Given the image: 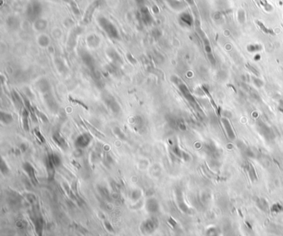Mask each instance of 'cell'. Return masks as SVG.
I'll return each instance as SVG.
<instances>
[{
    "mask_svg": "<svg viewBox=\"0 0 283 236\" xmlns=\"http://www.w3.org/2000/svg\"><path fill=\"white\" fill-rule=\"evenodd\" d=\"M139 14H140V19L144 24H145V25H150L151 24L152 22H153V18H152L151 14L150 13L147 7H141Z\"/></svg>",
    "mask_w": 283,
    "mask_h": 236,
    "instance_id": "9",
    "label": "cell"
},
{
    "mask_svg": "<svg viewBox=\"0 0 283 236\" xmlns=\"http://www.w3.org/2000/svg\"><path fill=\"white\" fill-rule=\"evenodd\" d=\"M99 191H100V193L101 194L102 196H104L106 199H109L110 198V193L108 190L105 187H100L99 188Z\"/></svg>",
    "mask_w": 283,
    "mask_h": 236,
    "instance_id": "33",
    "label": "cell"
},
{
    "mask_svg": "<svg viewBox=\"0 0 283 236\" xmlns=\"http://www.w3.org/2000/svg\"><path fill=\"white\" fill-rule=\"evenodd\" d=\"M87 43L90 48H97V46L100 45V39L96 34H90L87 37Z\"/></svg>",
    "mask_w": 283,
    "mask_h": 236,
    "instance_id": "18",
    "label": "cell"
},
{
    "mask_svg": "<svg viewBox=\"0 0 283 236\" xmlns=\"http://www.w3.org/2000/svg\"><path fill=\"white\" fill-rule=\"evenodd\" d=\"M81 60L84 62V64L87 65V67L90 70H93L94 67H95V60H94L93 56L90 55L89 52H86V51H81Z\"/></svg>",
    "mask_w": 283,
    "mask_h": 236,
    "instance_id": "10",
    "label": "cell"
},
{
    "mask_svg": "<svg viewBox=\"0 0 283 236\" xmlns=\"http://www.w3.org/2000/svg\"><path fill=\"white\" fill-rule=\"evenodd\" d=\"M34 133H35L37 138L39 139V141H40V142H45V139H44V138H43V136L42 135V133L39 132V130L38 129H36L34 130Z\"/></svg>",
    "mask_w": 283,
    "mask_h": 236,
    "instance_id": "35",
    "label": "cell"
},
{
    "mask_svg": "<svg viewBox=\"0 0 283 236\" xmlns=\"http://www.w3.org/2000/svg\"><path fill=\"white\" fill-rule=\"evenodd\" d=\"M49 38L45 35H42L38 37V44L42 47H46V46H48L49 45Z\"/></svg>",
    "mask_w": 283,
    "mask_h": 236,
    "instance_id": "23",
    "label": "cell"
},
{
    "mask_svg": "<svg viewBox=\"0 0 283 236\" xmlns=\"http://www.w3.org/2000/svg\"><path fill=\"white\" fill-rule=\"evenodd\" d=\"M36 88L42 94H44L46 93H48V92L51 91V85L49 83V81L47 79H45V78H42L39 81H37Z\"/></svg>",
    "mask_w": 283,
    "mask_h": 236,
    "instance_id": "7",
    "label": "cell"
},
{
    "mask_svg": "<svg viewBox=\"0 0 283 236\" xmlns=\"http://www.w3.org/2000/svg\"><path fill=\"white\" fill-rule=\"evenodd\" d=\"M43 95V100H44V102H45L46 105L48 106V110L52 112V113H57L59 110V107H58V104L57 103V101L55 100L54 96H53V94L51 93V91L50 92H48V93H46V94H42Z\"/></svg>",
    "mask_w": 283,
    "mask_h": 236,
    "instance_id": "6",
    "label": "cell"
},
{
    "mask_svg": "<svg viewBox=\"0 0 283 236\" xmlns=\"http://www.w3.org/2000/svg\"><path fill=\"white\" fill-rule=\"evenodd\" d=\"M248 68H249V70H250V71H252V72H253L254 74H256V75H258V72H257V70H255L254 68L252 67L251 65H249V66H248Z\"/></svg>",
    "mask_w": 283,
    "mask_h": 236,
    "instance_id": "40",
    "label": "cell"
},
{
    "mask_svg": "<svg viewBox=\"0 0 283 236\" xmlns=\"http://www.w3.org/2000/svg\"><path fill=\"white\" fill-rule=\"evenodd\" d=\"M246 169L248 170V174H249V176H250V177H251L252 180V181L257 180V174H256V171H255L253 167H252L250 163H248V165H247Z\"/></svg>",
    "mask_w": 283,
    "mask_h": 236,
    "instance_id": "24",
    "label": "cell"
},
{
    "mask_svg": "<svg viewBox=\"0 0 283 236\" xmlns=\"http://www.w3.org/2000/svg\"><path fill=\"white\" fill-rule=\"evenodd\" d=\"M23 170L25 171L26 173L28 174V177L30 178V180H31V181H32V183L34 185L38 184V180H37V177H36L35 169H34V167H33L29 162H25V163H23Z\"/></svg>",
    "mask_w": 283,
    "mask_h": 236,
    "instance_id": "12",
    "label": "cell"
},
{
    "mask_svg": "<svg viewBox=\"0 0 283 236\" xmlns=\"http://www.w3.org/2000/svg\"><path fill=\"white\" fill-rule=\"evenodd\" d=\"M206 236H218V231L215 228H211L207 231Z\"/></svg>",
    "mask_w": 283,
    "mask_h": 236,
    "instance_id": "34",
    "label": "cell"
},
{
    "mask_svg": "<svg viewBox=\"0 0 283 236\" xmlns=\"http://www.w3.org/2000/svg\"><path fill=\"white\" fill-rule=\"evenodd\" d=\"M238 20L240 23H244L246 20V14H245L244 10L240 9L238 13Z\"/></svg>",
    "mask_w": 283,
    "mask_h": 236,
    "instance_id": "29",
    "label": "cell"
},
{
    "mask_svg": "<svg viewBox=\"0 0 283 236\" xmlns=\"http://www.w3.org/2000/svg\"><path fill=\"white\" fill-rule=\"evenodd\" d=\"M221 121H222V125L225 128L226 133H227V134L229 136V138L230 139H232V140H233V139L236 138V135H235L234 131H233L232 128L231 123L229 122V120H228L227 118H222Z\"/></svg>",
    "mask_w": 283,
    "mask_h": 236,
    "instance_id": "16",
    "label": "cell"
},
{
    "mask_svg": "<svg viewBox=\"0 0 283 236\" xmlns=\"http://www.w3.org/2000/svg\"><path fill=\"white\" fill-rule=\"evenodd\" d=\"M271 211L274 212V213H279L283 211V205L280 203L274 204L273 206L271 208Z\"/></svg>",
    "mask_w": 283,
    "mask_h": 236,
    "instance_id": "28",
    "label": "cell"
},
{
    "mask_svg": "<svg viewBox=\"0 0 283 236\" xmlns=\"http://www.w3.org/2000/svg\"><path fill=\"white\" fill-rule=\"evenodd\" d=\"M152 35L154 36L155 38H158V37H160L161 35L160 31L157 28H155V29L153 30V32H152Z\"/></svg>",
    "mask_w": 283,
    "mask_h": 236,
    "instance_id": "37",
    "label": "cell"
},
{
    "mask_svg": "<svg viewBox=\"0 0 283 236\" xmlns=\"http://www.w3.org/2000/svg\"><path fill=\"white\" fill-rule=\"evenodd\" d=\"M0 169H1V171H2V173L3 174H7L8 172V166L7 164L4 162L3 159L1 160V164H0Z\"/></svg>",
    "mask_w": 283,
    "mask_h": 236,
    "instance_id": "32",
    "label": "cell"
},
{
    "mask_svg": "<svg viewBox=\"0 0 283 236\" xmlns=\"http://www.w3.org/2000/svg\"><path fill=\"white\" fill-rule=\"evenodd\" d=\"M106 54L108 56L110 60L111 61V63L116 65H120L123 64V60L121 56L119 55V53L116 52L115 49L109 48L106 51Z\"/></svg>",
    "mask_w": 283,
    "mask_h": 236,
    "instance_id": "8",
    "label": "cell"
},
{
    "mask_svg": "<svg viewBox=\"0 0 283 236\" xmlns=\"http://www.w3.org/2000/svg\"><path fill=\"white\" fill-rule=\"evenodd\" d=\"M279 110L281 111V113H283V100H281L279 104Z\"/></svg>",
    "mask_w": 283,
    "mask_h": 236,
    "instance_id": "41",
    "label": "cell"
},
{
    "mask_svg": "<svg viewBox=\"0 0 283 236\" xmlns=\"http://www.w3.org/2000/svg\"><path fill=\"white\" fill-rule=\"evenodd\" d=\"M98 24L100 27V28L106 33L109 37L112 39L118 40L120 39V33L116 27L113 24L108 18L105 17H100L98 18Z\"/></svg>",
    "mask_w": 283,
    "mask_h": 236,
    "instance_id": "1",
    "label": "cell"
},
{
    "mask_svg": "<svg viewBox=\"0 0 283 236\" xmlns=\"http://www.w3.org/2000/svg\"><path fill=\"white\" fill-rule=\"evenodd\" d=\"M262 49V46L258 44H252V45L248 46V51L249 52H260Z\"/></svg>",
    "mask_w": 283,
    "mask_h": 236,
    "instance_id": "27",
    "label": "cell"
},
{
    "mask_svg": "<svg viewBox=\"0 0 283 236\" xmlns=\"http://www.w3.org/2000/svg\"><path fill=\"white\" fill-rule=\"evenodd\" d=\"M257 206L260 207L261 209H262V210H265V211H266V210H268V208H269V207H268V204H267V202L266 201V200H264L263 198H260V199H258L257 201Z\"/></svg>",
    "mask_w": 283,
    "mask_h": 236,
    "instance_id": "26",
    "label": "cell"
},
{
    "mask_svg": "<svg viewBox=\"0 0 283 236\" xmlns=\"http://www.w3.org/2000/svg\"><path fill=\"white\" fill-rule=\"evenodd\" d=\"M179 22L185 27H191L193 24V18L192 15L188 12H183L179 16Z\"/></svg>",
    "mask_w": 283,
    "mask_h": 236,
    "instance_id": "14",
    "label": "cell"
},
{
    "mask_svg": "<svg viewBox=\"0 0 283 236\" xmlns=\"http://www.w3.org/2000/svg\"><path fill=\"white\" fill-rule=\"evenodd\" d=\"M185 1L189 3H193V0H185Z\"/></svg>",
    "mask_w": 283,
    "mask_h": 236,
    "instance_id": "42",
    "label": "cell"
},
{
    "mask_svg": "<svg viewBox=\"0 0 283 236\" xmlns=\"http://www.w3.org/2000/svg\"><path fill=\"white\" fill-rule=\"evenodd\" d=\"M91 140H92V138L89 133H81L76 139L74 144L77 148H86L90 145Z\"/></svg>",
    "mask_w": 283,
    "mask_h": 236,
    "instance_id": "4",
    "label": "cell"
},
{
    "mask_svg": "<svg viewBox=\"0 0 283 236\" xmlns=\"http://www.w3.org/2000/svg\"><path fill=\"white\" fill-rule=\"evenodd\" d=\"M12 97H13V102H14V104H16V106H20L19 104H22L21 99H20L19 95L17 94L15 91H13V92H12Z\"/></svg>",
    "mask_w": 283,
    "mask_h": 236,
    "instance_id": "30",
    "label": "cell"
},
{
    "mask_svg": "<svg viewBox=\"0 0 283 236\" xmlns=\"http://www.w3.org/2000/svg\"><path fill=\"white\" fill-rule=\"evenodd\" d=\"M100 5V0H97V1H95L94 3H92L90 4L89 8H87V11H86V14H85V17H84V23H88V22H90V19H91V17L93 15L94 12L96 11L98 7Z\"/></svg>",
    "mask_w": 283,
    "mask_h": 236,
    "instance_id": "11",
    "label": "cell"
},
{
    "mask_svg": "<svg viewBox=\"0 0 283 236\" xmlns=\"http://www.w3.org/2000/svg\"><path fill=\"white\" fill-rule=\"evenodd\" d=\"M47 22L44 21V20H38V21H36L35 23V27L37 30H39V31H42V30H44L47 27Z\"/></svg>",
    "mask_w": 283,
    "mask_h": 236,
    "instance_id": "25",
    "label": "cell"
},
{
    "mask_svg": "<svg viewBox=\"0 0 283 236\" xmlns=\"http://www.w3.org/2000/svg\"><path fill=\"white\" fill-rule=\"evenodd\" d=\"M130 124H131L132 128H133L136 132H139V133H140V131H141L142 129L144 128L145 122H144V120L142 119V117L135 116L133 117V118H131Z\"/></svg>",
    "mask_w": 283,
    "mask_h": 236,
    "instance_id": "13",
    "label": "cell"
},
{
    "mask_svg": "<svg viewBox=\"0 0 283 236\" xmlns=\"http://www.w3.org/2000/svg\"><path fill=\"white\" fill-rule=\"evenodd\" d=\"M42 12V7L41 3L38 0H32L26 9V14L29 20L36 21L39 18Z\"/></svg>",
    "mask_w": 283,
    "mask_h": 236,
    "instance_id": "2",
    "label": "cell"
},
{
    "mask_svg": "<svg viewBox=\"0 0 283 236\" xmlns=\"http://www.w3.org/2000/svg\"><path fill=\"white\" fill-rule=\"evenodd\" d=\"M145 207H146V210H148L149 212L150 213H155L159 210L160 206L158 201H156V199L154 198H150L146 201L145 203Z\"/></svg>",
    "mask_w": 283,
    "mask_h": 236,
    "instance_id": "15",
    "label": "cell"
},
{
    "mask_svg": "<svg viewBox=\"0 0 283 236\" xmlns=\"http://www.w3.org/2000/svg\"><path fill=\"white\" fill-rule=\"evenodd\" d=\"M0 121H1V123H3V124H6V125L11 124L13 121V115L9 113L1 111L0 112Z\"/></svg>",
    "mask_w": 283,
    "mask_h": 236,
    "instance_id": "19",
    "label": "cell"
},
{
    "mask_svg": "<svg viewBox=\"0 0 283 236\" xmlns=\"http://www.w3.org/2000/svg\"><path fill=\"white\" fill-rule=\"evenodd\" d=\"M127 57H128L129 61L131 62L132 64H135V63H136V60H135V59L134 58V57H133V56H132L130 55V53H129V54H127Z\"/></svg>",
    "mask_w": 283,
    "mask_h": 236,
    "instance_id": "39",
    "label": "cell"
},
{
    "mask_svg": "<svg viewBox=\"0 0 283 236\" xmlns=\"http://www.w3.org/2000/svg\"><path fill=\"white\" fill-rule=\"evenodd\" d=\"M52 139L54 140V142L58 144L59 148H61L63 150H66L67 148V142L65 140V139L59 133H55L52 135Z\"/></svg>",
    "mask_w": 283,
    "mask_h": 236,
    "instance_id": "17",
    "label": "cell"
},
{
    "mask_svg": "<svg viewBox=\"0 0 283 236\" xmlns=\"http://www.w3.org/2000/svg\"><path fill=\"white\" fill-rule=\"evenodd\" d=\"M48 158L51 161V162L54 164V166L57 167L58 166H60L61 164V158H59V156L57 155L56 153H50L48 156Z\"/></svg>",
    "mask_w": 283,
    "mask_h": 236,
    "instance_id": "21",
    "label": "cell"
},
{
    "mask_svg": "<svg viewBox=\"0 0 283 236\" xmlns=\"http://www.w3.org/2000/svg\"><path fill=\"white\" fill-rule=\"evenodd\" d=\"M22 123H23V127L25 131H28L29 130V123H28V118H29V111L27 110L26 109H23L22 110Z\"/></svg>",
    "mask_w": 283,
    "mask_h": 236,
    "instance_id": "20",
    "label": "cell"
},
{
    "mask_svg": "<svg viewBox=\"0 0 283 236\" xmlns=\"http://www.w3.org/2000/svg\"><path fill=\"white\" fill-rule=\"evenodd\" d=\"M141 196V191L140 190H134L131 193V199L133 201H138Z\"/></svg>",
    "mask_w": 283,
    "mask_h": 236,
    "instance_id": "31",
    "label": "cell"
},
{
    "mask_svg": "<svg viewBox=\"0 0 283 236\" xmlns=\"http://www.w3.org/2000/svg\"><path fill=\"white\" fill-rule=\"evenodd\" d=\"M105 225H106V229H107L108 230H110V232H113V231H114L112 226H111V225H110L108 221H105Z\"/></svg>",
    "mask_w": 283,
    "mask_h": 236,
    "instance_id": "38",
    "label": "cell"
},
{
    "mask_svg": "<svg viewBox=\"0 0 283 236\" xmlns=\"http://www.w3.org/2000/svg\"><path fill=\"white\" fill-rule=\"evenodd\" d=\"M158 227V220L155 218H150L145 220L141 225V231L145 234H150Z\"/></svg>",
    "mask_w": 283,
    "mask_h": 236,
    "instance_id": "5",
    "label": "cell"
},
{
    "mask_svg": "<svg viewBox=\"0 0 283 236\" xmlns=\"http://www.w3.org/2000/svg\"><path fill=\"white\" fill-rule=\"evenodd\" d=\"M114 133L116 134V136L120 139V140H123V141H126V135L125 134V133L123 132L122 129L119 128V127H115L114 128Z\"/></svg>",
    "mask_w": 283,
    "mask_h": 236,
    "instance_id": "22",
    "label": "cell"
},
{
    "mask_svg": "<svg viewBox=\"0 0 283 236\" xmlns=\"http://www.w3.org/2000/svg\"><path fill=\"white\" fill-rule=\"evenodd\" d=\"M253 82H254V84L257 85V87H262L263 85L262 81H261L260 79H258V78H253Z\"/></svg>",
    "mask_w": 283,
    "mask_h": 236,
    "instance_id": "36",
    "label": "cell"
},
{
    "mask_svg": "<svg viewBox=\"0 0 283 236\" xmlns=\"http://www.w3.org/2000/svg\"><path fill=\"white\" fill-rule=\"evenodd\" d=\"M101 99H102L104 104H106V106L108 107V109H109L113 113L118 114V113H120L121 108L120 106V104L118 103V101L116 100V98L114 97L113 95H111V94H110V93H108V92H106V93L102 94Z\"/></svg>",
    "mask_w": 283,
    "mask_h": 236,
    "instance_id": "3",
    "label": "cell"
}]
</instances>
